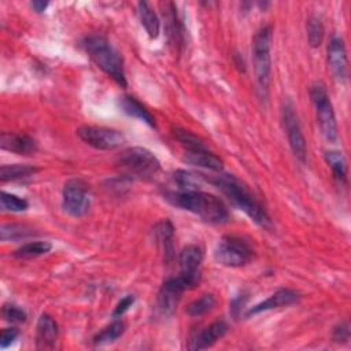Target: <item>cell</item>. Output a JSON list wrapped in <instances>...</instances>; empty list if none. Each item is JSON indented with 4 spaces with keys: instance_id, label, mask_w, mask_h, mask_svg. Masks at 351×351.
Here are the masks:
<instances>
[{
    "instance_id": "obj_1",
    "label": "cell",
    "mask_w": 351,
    "mask_h": 351,
    "mask_svg": "<svg viewBox=\"0 0 351 351\" xmlns=\"http://www.w3.org/2000/svg\"><path fill=\"white\" fill-rule=\"evenodd\" d=\"M166 199L174 206L196 214L206 222L223 223L229 218V211L225 203L215 195L202 191H178L169 192Z\"/></svg>"
},
{
    "instance_id": "obj_2",
    "label": "cell",
    "mask_w": 351,
    "mask_h": 351,
    "mask_svg": "<svg viewBox=\"0 0 351 351\" xmlns=\"http://www.w3.org/2000/svg\"><path fill=\"white\" fill-rule=\"evenodd\" d=\"M208 181L214 184L225 196H228L229 200L241 211H244L256 225L265 229L271 228V219L266 210L236 177L229 174H221L210 178Z\"/></svg>"
},
{
    "instance_id": "obj_3",
    "label": "cell",
    "mask_w": 351,
    "mask_h": 351,
    "mask_svg": "<svg viewBox=\"0 0 351 351\" xmlns=\"http://www.w3.org/2000/svg\"><path fill=\"white\" fill-rule=\"evenodd\" d=\"M82 47L93 63L100 67L110 78L119 86L126 88V77L123 70V60L119 52L100 34H92L84 38Z\"/></svg>"
},
{
    "instance_id": "obj_4",
    "label": "cell",
    "mask_w": 351,
    "mask_h": 351,
    "mask_svg": "<svg viewBox=\"0 0 351 351\" xmlns=\"http://www.w3.org/2000/svg\"><path fill=\"white\" fill-rule=\"evenodd\" d=\"M115 165L125 176L140 180L154 177L160 169L158 158L144 147H130L121 151L115 159Z\"/></svg>"
},
{
    "instance_id": "obj_5",
    "label": "cell",
    "mask_w": 351,
    "mask_h": 351,
    "mask_svg": "<svg viewBox=\"0 0 351 351\" xmlns=\"http://www.w3.org/2000/svg\"><path fill=\"white\" fill-rule=\"evenodd\" d=\"M270 47H271V27L263 26L254 36L252 41V59L254 73L259 92L265 96L270 82Z\"/></svg>"
},
{
    "instance_id": "obj_6",
    "label": "cell",
    "mask_w": 351,
    "mask_h": 351,
    "mask_svg": "<svg viewBox=\"0 0 351 351\" xmlns=\"http://www.w3.org/2000/svg\"><path fill=\"white\" fill-rule=\"evenodd\" d=\"M214 259L226 267H243L254 259V251L243 239L225 236L214 250Z\"/></svg>"
},
{
    "instance_id": "obj_7",
    "label": "cell",
    "mask_w": 351,
    "mask_h": 351,
    "mask_svg": "<svg viewBox=\"0 0 351 351\" xmlns=\"http://www.w3.org/2000/svg\"><path fill=\"white\" fill-rule=\"evenodd\" d=\"M310 96H311V101L314 104L317 119L324 137L328 141L335 143L337 140V123H336L335 111L325 86L319 82L314 84L310 89Z\"/></svg>"
},
{
    "instance_id": "obj_8",
    "label": "cell",
    "mask_w": 351,
    "mask_h": 351,
    "mask_svg": "<svg viewBox=\"0 0 351 351\" xmlns=\"http://www.w3.org/2000/svg\"><path fill=\"white\" fill-rule=\"evenodd\" d=\"M77 134L84 143L101 151L117 149L122 147L126 140L122 132L104 126L85 125L77 129Z\"/></svg>"
},
{
    "instance_id": "obj_9",
    "label": "cell",
    "mask_w": 351,
    "mask_h": 351,
    "mask_svg": "<svg viewBox=\"0 0 351 351\" xmlns=\"http://www.w3.org/2000/svg\"><path fill=\"white\" fill-rule=\"evenodd\" d=\"M281 121H282V126H284V130L287 133L289 147H291L293 155L300 162H304L306 155H307L306 138L302 133L300 122H299L298 114L295 111V106L291 100H287L284 103L282 108H281Z\"/></svg>"
},
{
    "instance_id": "obj_10",
    "label": "cell",
    "mask_w": 351,
    "mask_h": 351,
    "mask_svg": "<svg viewBox=\"0 0 351 351\" xmlns=\"http://www.w3.org/2000/svg\"><path fill=\"white\" fill-rule=\"evenodd\" d=\"M90 206L86 185L81 180H69L62 192V207L73 218L84 217Z\"/></svg>"
},
{
    "instance_id": "obj_11",
    "label": "cell",
    "mask_w": 351,
    "mask_h": 351,
    "mask_svg": "<svg viewBox=\"0 0 351 351\" xmlns=\"http://www.w3.org/2000/svg\"><path fill=\"white\" fill-rule=\"evenodd\" d=\"M185 291H188V289L178 276L167 278L162 284V287L158 292L156 302H158L159 311L163 315H171L176 311V308L181 300V296Z\"/></svg>"
},
{
    "instance_id": "obj_12",
    "label": "cell",
    "mask_w": 351,
    "mask_h": 351,
    "mask_svg": "<svg viewBox=\"0 0 351 351\" xmlns=\"http://www.w3.org/2000/svg\"><path fill=\"white\" fill-rule=\"evenodd\" d=\"M229 326L223 319H217L211 322L208 326L203 328L197 333L192 336L189 340V350H204L211 347L215 341H218L221 337H223L228 332Z\"/></svg>"
},
{
    "instance_id": "obj_13",
    "label": "cell",
    "mask_w": 351,
    "mask_h": 351,
    "mask_svg": "<svg viewBox=\"0 0 351 351\" xmlns=\"http://www.w3.org/2000/svg\"><path fill=\"white\" fill-rule=\"evenodd\" d=\"M298 299H299V293L296 291L289 289V288H281V289L276 291L273 295H270L267 299H265L261 303L248 308V311L245 313V317L256 315L262 311H267V310H273V308H278V307L291 306V304L296 303Z\"/></svg>"
},
{
    "instance_id": "obj_14",
    "label": "cell",
    "mask_w": 351,
    "mask_h": 351,
    "mask_svg": "<svg viewBox=\"0 0 351 351\" xmlns=\"http://www.w3.org/2000/svg\"><path fill=\"white\" fill-rule=\"evenodd\" d=\"M328 64L336 80L344 81L347 77V53L340 37H333L328 45Z\"/></svg>"
},
{
    "instance_id": "obj_15",
    "label": "cell",
    "mask_w": 351,
    "mask_h": 351,
    "mask_svg": "<svg viewBox=\"0 0 351 351\" xmlns=\"http://www.w3.org/2000/svg\"><path fill=\"white\" fill-rule=\"evenodd\" d=\"M59 337V328L55 319L48 314H41L37 321L36 347L38 350H52Z\"/></svg>"
},
{
    "instance_id": "obj_16",
    "label": "cell",
    "mask_w": 351,
    "mask_h": 351,
    "mask_svg": "<svg viewBox=\"0 0 351 351\" xmlns=\"http://www.w3.org/2000/svg\"><path fill=\"white\" fill-rule=\"evenodd\" d=\"M162 11H163V18H165V27H166V34L169 38V44L178 49L182 45V26L181 22L177 16V10L176 5L170 1L162 4Z\"/></svg>"
},
{
    "instance_id": "obj_17",
    "label": "cell",
    "mask_w": 351,
    "mask_h": 351,
    "mask_svg": "<svg viewBox=\"0 0 351 351\" xmlns=\"http://www.w3.org/2000/svg\"><path fill=\"white\" fill-rule=\"evenodd\" d=\"M0 147L18 155H32L37 151V144L30 136L15 133H1Z\"/></svg>"
},
{
    "instance_id": "obj_18",
    "label": "cell",
    "mask_w": 351,
    "mask_h": 351,
    "mask_svg": "<svg viewBox=\"0 0 351 351\" xmlns=\"http://www.w3.org/2000/svg\"><path fill=\"white\" fill-rule=\"evenodd\" d=\"M184 160L189 165L208 169L213 171H221L223 169V162L219 156L213 154L211 151L206 148L200 149H192V151H185L184 154Z\"/></svg>"
},
{
    "instance_id": "obj_19",
    "label": "cell",
    "mask_w": 351,
    "mask_h": 351,
    "mask_svg": "<svg viewBox=\"0 0 351 351\" xmlns=\"http://www.w3.org/2000/svg\"><path fill=\"white\" fill-rule=\"evenodd\" d=\"M203 250L196 244H189L182 248L178 256L180 271L185 274H200V266L203 262Z\"/></svg>"
},
{
    "instance_id": "obj_20",
    "label": "cell",
    "mask_w": 351,
    "mask_h": 351,
    "mask_svg": "<svg viewBox=\"0 0 351 351\" xmlns=\"http://www.w3.org/2000/svg\"><path fill=\"white\" fill-rule=\"evenodd\" d=\"M137 12H138L140 22L144 26L145 32L148 33L149 38H156L159 36L160 22L158 19V15L152 10V7L147 1H138L137 3Z\"/></svg>"
},
{
    "instance_id": "obj_21",
    "label": "cell",
    "mask_w": 351,
    "mask_h": 351,
    "mask_svg": "<svg viewBox=\"0 0 351 351\" xmlns=\"http://www.w3.org/2000/svg\"><path fill=\"white\" fill-rule=\"evenodd\" d=\"M123 112H126L130 117H134L143 122H145L147 125H149L151 128H155V119L154 117L149 114V111L140 103L137 101L134 97L132 96H123L121 97L119 101Z\"/></svg>"
},
{
    "instance_id": "obj_22",
    "label": "cell",
    "mask_w": 351,
    "mask_h": 351,
    "mask_svg": "<svg viewBox=\"0 0 351 351\" xmlns=\"http://www.w3.org/2000/svg\"><path fill=\"white\" fill-rule=\"evenodd\" d=\"M36 171H37V167L30 165H19V163L3 165L0 167V181L7 182V181L22 180L33 176Z\"/></svg>"
},
{
    "instance_id": "obj_23",
    "label": "cell",
    "mask_w": 351,
    "mask_h": 351,
    "mask_svg": "<svg viewBox=\"0 0 351 351\" xmlns=\"http://www.w3.org/2000/svg\"><path fill=\"white\" fill-rule=\"evenodd\" d=\"M52 250V244L49 241H30L14 251V256L18 259H33L41 255L48 254Z\"/></svg>"
},
{
    "instance_id": "obj_24",
    "label": "cell",
    "mask_w": 351,
    "mask_h": 351,
    "mask_svg": "<svg viewBox=\"0 0 351 351\" xmlns=\"http://www.w3.org/2000/svg\"><path fill=\"white\" fill-rule=\"evenodd\" d=\"M154 233H155L156 241L163 247L165 255H166L167 258H170V256L173 255L171 240H173V236H174V228H173L171 222L167 221V219H163V221L158 222V223L155 225Z\"/></svg>"
},
{
    "instance_id": "obj_25",
    "label": "cell",
    "mask_w": 351,
    "mask_h": 351,
    "mask_svg": "<svg viewBox=\"0 0 351 351\" xmlns=\"http://www.w3.org/2000/svg\"><path fill=\"white\" fill-rule=\"evenodd\" d=\"M123 332H125V324L122 321L115 319L114 322H111L110 325H107L99 333L95 335L93 344L95 346H104V344L114 343L115 340H118L123 335Z\"/></svg>"
},
{
    "instance_id": "obj_26",
    "label": "cell",
    "mask_w": 351,
    "mask_h": 351,
    "mask_svg": "<svg viewBox=\"0 0 351 351\" xmlns=\"http://www.w3.org/2000/svg\"><path fill=\"white\" fill-rule=\"evenodd\" d=\"M325 160L328 166L332 169L333 177L340 182L346 184L347 181V162L341 152L339 151H326Z\"/></svg>"
},
{
    "instance_id": "obj_27",
    "label": "cell",
    "mask_w": 351,
    "mask_h": 351,
    "mask_svg": "<svg viewBox=\"0 0 351 351\" xmlns=\"http://www.w3.org/2000/svg\"><path fill=\"white\" fill-rule=\"evenodd\" d=\"M215 303H217V300L211 293H204L199 299H196L188 304L186 314L191 317H202V315L210 313L214 308Z\"/></svg>"
},
{
    "instance_id": "obj_28",
    "label": "cell",
    "mask_w": 351,
    "mask_h": 351,
    "mask_svg": "<svg viewBox=\"0 0 351 351\" xmlns=\"http://www.w3.org/2000/svg\"><path fill=\"white\" fill-rule=\"evenodd\" d=\"M203 180V174H195L185 170H177L174 173V181L181 191H196Z\"/></svg>"
},
{
    "instance_id": "obj_29",
    "label": "cell",
    "mask_w": 351,
    "mask_h": 351,
    "mask_svg": "<svg viewBox=\"0 0 351 351\" xmlns=\"http://www.w3.org/2000/svg\"><path fill=\"white\" fill-rule=\"evenodd\" d=\"M173 136L176 137V140L184 147L185 151H192V149H200V148H206V145L203 144V141L200 138H197L193 133H191L189 130L181 129V128H176L173 129Z\"/></svg>"
},
{
    "instance_id": "obj_30",
    "label": "cell",
    "mask_w": 351,
    "mask_h": 351,
    "mask_svg": "<svg viewBox=\"0 0 351 351\" xmlns=\"http://www.w3.org/2000/svg\"><path fill=\"white\" fill-rule=\"evenodd\" d=\"M0 204H1L3 210L12 211V213L25 211L29 207V203H27L26 199L19 197V196L12 195V193H8L5 191L0 192Z\"/></svg>"
},
{
    "instance_id": "obj_31",
    "label": "cell",
    "mask_w": 351,
    "mask_h": 351,
    "mask_svg": "<svg viewBox=\"0 0 351 351\" xmlns=\"http://www.w3.org/2000/svg\"><path fill=\"white\" fill-rule=\"evenodd\" d=\"M307 38L311 47H319L324 38V26L318 16H311L307 22Z\"/></svg>"
},
{
    "instance_id": "obj_32",
    "label": "cell",
    "mask_w": 351,
    "mask_h": 351,
    "mask_svg": "<svg viewBox=\"0 0 351 351\" xmlns=\"http://www.w3.org/2000/svg\"><path fill=\"white\" fill-rule=\"evenodd\" d=\"M1 314H3V318L10 324H22L27 318V314L25 313V310H22L19 306L12 303H5L1 308Z\"/></svg>"
},
{
    "instance_id": "obj_33",
    "label": "cell",
    "mask_w": 351,
    "mask_h": 351,
    "mask_svg": "<svg viewBox=\"0 0 351 351\" xmlns=\"http://www.w3.org/2000/svg\"><path fill=\"white\" fill-rule=\"evenodd\" d=\"M0 233H1V240L3 241L16 240V239H22V237H26V236L32 234L30 229H27L26 226H22V225H15V223L3 225Z\"/></svg>"
},
{
    "instance_id": "obj_34",
    "label": "cell",
    "mask_w": 351,
    "mask_h": 351,
    "mask_svg": "<svg viewBox=\"0 0 351 351\" xmlns=\"http://www.w3.org/2000/svg\"><path fill=\"white\" fill-rule=\"evenodd\" d=\"M134 303V296L133 295H126L125 298H122L118 304L115 306L114 311H112V318H121Z\"/></svg>"
},
{
    "instance_id": "obj_35",
    "label": "cell",
    "mask_w": 351,
    "mask_h": 351,
    "mask_svg": "<svg viewBox=\"0 0 351 351\" xmlns=\"http://www.w3.org/2000/svg\"><path fill=\"white\" fill-rule=\"evenodd\" d=\"M332 339L336 343H344L350 339V326H348L347 321L340 322L337 326H335L333 333H332Z\"/></svg>"
},
{
    "instance_id": "obj_36",
    "label": "cell",
    "mask_w": 351,
    "mask_h": 351,
    "mask_svg": "<svg viewBox=\"0 0 351 351\" xmlns=\"http://www.w3.org/2000/svg\"><path fill=\"white\" fill-rule=\"evenodd\" d=\"M19 335V330L16 328H4L0 335V348L4 350L8 346H11Z\"/></svg>"
},
{
    "instance_id": "obj_37",
    "label": "cell",
    "mask_w": 351,
    "mask_h": 351,
    "mask_svg": "<svg viewBox=\"0 0 351 351\" xmlns=\"http://www.w3.org/2000/svg\"><path fill=\"white\" fill-rule=\"evenodd\" d=\"M32 7L34 8L36 12H43V11H45V8L48 7V3H47V1H33V3H32Z\"/></svg>"
}]
</instances>
